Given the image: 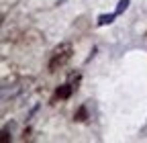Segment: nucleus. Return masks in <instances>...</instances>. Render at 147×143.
I'll return each mask as SVG.
<instances>
[{
  "instance_id": "39448f33",
  "label": "nucleus",
  "mask_w": 147,
  "mask_h": 143,
  "mask_svg": "<svg viewBox=\"0 0 147 143\" xmlns=\"http://www.w3.org/2000/svg\"><path fill=\"white\" fill-rule=\"evenodd\" d=\"M84 117H86V109H80L76 115V121H84Z\"/></svg>"
},
{
  "instance_id": "7ed1b4c3",
  "label": "nucleus",
  "mask_w": 147,
  "mask_h": 143,
  "mask_svg": "<svg viewBox=\"0 0 147 143\" xmlns=\"http://www.w3.org/2000/svg\"><path fill=\"white\" fill-rule=\"evenodd\" d=\"M69 94H71V86H67V84H65V86L57 88V96H59V98H67Z\"/></svg>"
},
{
  "instance_id": "20e7f679",
  "label": "nucleus",
  "mask_w": 147,
  "mask_h": 143,
  "mask_svg": "<svg viewBox=\"0 0 147 143\" xmlns=\"http://www.w3.org/2000/svg\"><path fill=\"white\" fill-rule=\"evenodd\" d=\"M129 4H131V0H121V2L117 4V10H115V12H117V14H123V12L129 8Z\"/></svg>"
},
{
  "instance_id": "f03ea898",
  "label": "nucleus",
  "mask_w": 147,
  "mask_h": 143,
  "mask_svg": "<svg viewBox=\"0 0 147 143\" xmlns=\"http://www.w3.org/2000/svg\"><path fill=\"white\" fill-rule=\"evenodd\" d=\"M115 19H117V12H113V14H100V16H98V25H100V27L110 25Z\"/></svg>"
},
{
  "instance_id": "423d86ee",
  "label": "nucleus",
  "mask_w": 147,
  "mask_h": 143,
  "mask_svg": "<svg viewBox=\"0 0 147 143\" xmlns=\"http://www.w3.org/2000/svg\"><path fill=\"white\" fill-rule=\"evenodd\" d=\"M0 139H2V143H8V131H2V137H0Z\"/></svg>"
},
{
  "instance_id": "f257e3e1",
  "label": "nucleus",
  "mask_w": 147,
  "mask_h": 143,
  "mask_svg": "<svg viewBox=\"0 0 147 143\" xmlns=\"http://www.w3.org/2000/svg\"><path fill=\"white\" fill-rule=\"evenodd\" d=\"M69 55H71V45L69 43H63V45H59L57 49L53 51V59H51V63H49V69L53 72L57 65H61V63H65L67 59H69Z\"/></svg>"
}]
</instances>
